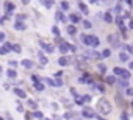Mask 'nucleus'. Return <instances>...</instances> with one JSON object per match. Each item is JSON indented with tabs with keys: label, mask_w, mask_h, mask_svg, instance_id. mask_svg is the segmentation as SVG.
<instances>
[{
	"label": "nucleus",
	"mask_w": 133,
	"mask_h": 120,
	"mask_svg": "<svg viewBox=\"0 0 133 120\" xmlns=\"http://www.w3.org/2000/svg\"><path fill=\"white\" fill-rule=\"evenodd\" d=\"M34 89H36V91H44V84H42V83H36V84H34Z\"/></svg>",
	"instance_id": "obj_36"
},
{
	"label": "nucleus",
	"mask_w": 133,
	"mask_h": 120,
	"mask_svg": "<svg viewBox=\"0 0 133 120\" xmlns=\"http://www.w3.org/2000/svg\"><path fill=\"white\" fill-rule=\"evenodd\" d=\"M61 9L63 11H67L69 9V2H61Z\"/></svg>",
	"instance_id": "obj_34"
},
{
	"label": "nucleus",
	"mask_w": 133,
	"mask_h": 120,
	"mask_svg": "<svg viewBox=\"0 0 133 120\" xmlns=\"http://www.w3.org/2000/svg\"><path fill=\"white\" fill-rule=\"evenodd\" d=\"M78 81H80V83H83V84H86V83H91V76H89V75H83V76L78 79ZM91 84H92V83H91Z\"/></svg>",
	"instance_id": "obj_14"
},
{
	"label": "nucleus",
	"mask_w": 133,
	"mask_h": 120,
	"mask_svg": "<svg viewBox=\"0 0 133 120\" xmlns=\"http://www.w3.org/2000/svg\"><path fill=\"white\" fill-rule=\"evenodd\" d=\"M52 33H53L55 36H60V28L56 27V25H53V27H52Z\"/></svg>",
	"instance_id": "obj_33"
},
{
	"label": "nucleus",
	"mask_w": 133,
	"mask_h": 120,
	"mask_svg": "<svg viewBox=\"0 0 133 120\" xmlns=\"http://www.w3.org/2000/svg\"><path fill=\"white\" fill-rule=\"evenodd\" d=\"M128 69H130V70H133V61H130V64H128Z\"/></svg>",
	"instance_id": "obj_53"
},
{
	"label": "nucleus",
	"mask_w": 133,
	"mask_h": 120,
	"mask_svg": "<svg viewBox=\"0 0 133 120\" xmlns=\"http://www.w3.org/2000/svg\"><path fill=\"white\" fill-rule=\"evenodd\" d=\"M89 2H91V3H96V2H97V0H89Z\"/></svg>",
	"instance_id": "obj_55"
},
{
	"label": "nucleus",
	"mask_w": 133,
	"mask_h": 120,
	"mask_svg": "<svg viewBox=\"0 0 133 120\" xmlns=\"http://www.w3.org/2000/svg\"><path fill=\"white\" fill-rule=\"evenodd\" d=\"M128 28H130V30H133V21H130V24H128Z\"/></svg>",
	"instance_id": "obj_52"
},
{
	"label": "nucleus",
	"mask_w": 133,
	"mask_h": 120,
	"mask_svg": "<svg viewBox=\"0 0 133 120\" xmlns=\"http://www.w3.org/2000/svg\"><path fill=\"white\" fill-rule=\"evenodd\" d=\"M31 81L36 84V83H39V76H38V75H31Z\"/></svg>",
	"instance_id": "obj_39"
},
{
	"label": "nucleus",
	"mask_w": 133,
	"mask_h": 120,
	"mask_svg": "<svg viewBox=\"0 0 133 120\" xmlns=\"http://www.w3.org/2000/svg\"><path fill=\"white\" fill-rule=\"evenodd\" d=\"M82 115H83L85 118H96L94 109H92V108H89V106H85V108L82 109Z\"/></svg>",
	"instance_id": "obj_3"
},
{
	"label": "nucleus",
	"mask_w": 133,
	"mask_h": 120,
	"mask_svg": "<svg viewBox=\"0 0 133 120\" xmlns=\"http://www.w3.org/2000/svg\"><path fill=\"white\" fill-rule=\"evenodd\" d=\"M110 56H111V50L110 48H105L102 52V58H110Z\"/></svg>",
	"instance_id": "obj_27"
},
{
	"label": "nucleus",
	"mask_w": 133,
	"mask_h": 120,
	"mask_svg": "<svg viewBox=\"0 0 133 120\" xmlns=\"http://www.w3.org/2000/svg\"><path fill=\"white\" fill-rule=\"evenodd\" d=\"M33 117H36V118L42 120V117H44V115H42V112H41V111H34V112H33Z\"/></svg>",
	"instance_id": "obj_32"
},
{
	"label": "nucleus",
	"mask_w": 133,
	"mask_h": 120,
	"mask_svg": "<svg viewBox=\"0 0 133 120\" xmlns=\"http://www.w3.org/2000/svg\"><path fill=\"white\" fill-rule=\"evenodd\" d=\"M39 45H41V48H44L47 53H52L53 52V45H50V44H46V42H39Z\"/></svg>",
	"instance_id": "obj_8"
},
{
	"label": "nucleus",
	"mask_w": 133,
	"mask_h": 120,
	"mask_svg": "<svg viewBox=\"0 0 133 120\" xmlns=\"http://www.w3.org/2000/svg\"><path fill=\"white\" fill-rule=\"evenodd\" d=\"M6 41V34L3 31H0V42H5Z\"/></svg>",
	"instance_id": "obj_38"
},
{
	"label": "nucleus",
	"mask_w": 133,
	"mask_h": 120,
	"mask_svg": "<svg viewBox=\"0 0 133 120\" xmlns=\"http://www.w3.org/2000/svg\"><path fill=\"white\" fill-rule=\"evenodd\" d=\"M67 33H69L70 36H74L75 33H77V28H75L74 25H67Z\"/></svg>",
	"instance_id": "obj_20"
},
{
	"label": "nucleus",
	"mask_w": 133,
	"mask_h": 120,
	"mask_svg": "<svg viewBox=\"0 0 133 120\" xmlns=\"http://www.w3.org/2000/svg\"><path fill=\"white\" fill-rule=\"evenodd\" d=\"M6 53H8V52H6L3 47H0V56H3V55H6Z\"/></svg>",
	"instance_id": "obj_46"
},
{
	"label": "nucleus",
	"mask_w": 133,
	"mask_h": 120,
	"mask_svg": "<svg viewBox=\"0 0 133 120\" xmlns=\"http://www.w3.org/2000/svg\"><path fill=\"white\" fill-rule=\"evenodd\" d=\"M13 50H14L16 53H21V52H22V47L19 45V44H13Z\"/></svg>",
	"instance_id": "obj_30"
},
{
	"label": "nucleus",
	"mask_w": 133,
	"mask_h": 120,
	"mask_svg": "<svg viewBox=\"0 0 133 120\" xmlns=\"http://www.w3.org/2000/svg\"><path fill=\"white\" fill-rule=\"evenodd\" d=\"M22 2H24V5H28V2H30V0H22Z\"/></svg>",
	"instance_id": "obj_54"
},
{
	"label": "nucleus",
	"mask_w": 133,
	"mask_h": 120,
	"mask_svg": "<svg viewBox=\"0 0 133 120\" xmlns=\"http://www.w3.org/2000/svg\"><path fill=\"white\" fill-rule=\"evenodd\" d=\"M69 63H70V58H69V56H61V58L58 59V64L63 66V67H64V66H69Z\"/></svg>",
	"instance_id": "obj_6"
},
{
	"label": "nucleus",
	"mask_w": 133,
	"mask_h": 120,
	"mask_svg": "<svg viewBox=\"0 0 133 120\" xmlns=\"http://www.w3.org/2000/svg\"><path fill=\"white\" fill-rule=\"evenodd\" d=\"M69 19H70L72 24H78V22H80V16H78V14H70Z\"/></svg>",
	"instance_id": "obj_12"
},
{
	"label": "nucleus",
	"mask_w": 133,
	"mask_h": 120,
	"mask_svg": "<svg viewBox=\"0 0 133 120\" xmlns=\"http://www.w3.org/2000/svg\"><path fill=\"white\" fill-rule=\"evenodd\" d=\"M83 27H85V28H91L92 25H91V22H88V21H83Z\"/></svg>",
	"instance_id": "obj_40"
},
{
	"label": "nucleus",
	"mask_w": 133,
	"mask_h": 120,
	"mask_svg": "<svg viewBox=\"0 0 133 120\" xmlns=\"http://www.w3.org/2000/svg\"><path fill=\"white\" fill-rule=\"evenodd\" d=\"M105 81H107L108 84H114V83H116V78L110 75V76H107V79H105Z\"/></svg>",
	"instance_id": "obj_25"
},
{
	"label": "nucleus",
	"mask_w": 133,
	"mask_h": 120,
	"mask_svg": "<svg viewBox=\"0 0 133 120\" xmlns=\"http://www.w3.org/2000/svg\"><path fill=\"white\" fill-rule=\"evenodd\" d=\"M14 28H16L17 31H24L27 27H25V24H24V22H21V21H16V24H14Z\"/></svg>",
	"instance_id": "obj_7"
},
{
	"label": "nucleus",
	"mask_w": 133,
	"mask_h": 120,
	"mask_svg": "<svg viewBox=\"0 0 133 120\" xmlns=\"http://www.w3.org/2000/svg\"><path fill=\"white\" fill-rule=\"evenodd\" d=\"M3 48H5L6 52H10V50H13V44H11V42H3Z\"/></svg>",
	"instance_id": "obj_29"
},
{
	"label": "nucleus",
	"mask_w": 133,
	"mask_h": 120,
	"mask_svg": "<svg viewBox=\"0 0 133 120\" xmlns=\"http://www.w3.org/2000/svg\"><path fill=\"white\" fill-rule=\"evenodd\" d=\"M10 66H13V67H16V66H17V63H16V61H10Z\"/></svg>",
	"instance_id": "obj_50"
},
{
	"label": "nucleus",
	"mask_w": 133,
	"mask_h": 120,
	"mask_svg": "<svg viewBox=\"0 0 133 120\" xmlns=\"http://www.w3.org/2000/svg\"><path fill=\"white\" fill-rule=\"evenodd\" d=\"M25 17H27L25 14H19V16H17V21H21V22H22V21H25Z\"/></svg>",
	"instance_id": "obj_42"
},
{
	"label": "nucleus",
	"mask_w": 133,
	"mask_h": 120,
	"mask_svg": "<svg viewBox=\"0 0 133 120\" xmlns=\"http://www.w3.org/2000/svg\"><path fill=\"white\" fill-rule=\"evenodd\" d=\"M80 41L83 44H86V45H91V47H97L100 44V39L97 36H94V34H82Z\"/></svg>",
	"instance_id": "obj_2"
},
{
	"label": "nucleus",
	"mask_w": 133,
	"mask_h": 120,
	"mask_svg": "<svg viewBox=\"0 0 133 120\" xmlns=\"http://www.w3.org/2000/svg\"><path fill=\"white\" fill-rule=\"evenodd\" d=\"M75 103H77V105H85V100H83V97H80V95H77V97H75Z\"/></svg>",
	"instance_id": "obj_24"
},
{
	"label": "nucleus",
	"mask_w": 133,
	"mask_h": 120,
	"mask_svg": "<svg viewBox=\"0 0 133 120\" xmlns=\"http://www.w3.org/2000/svg\"><path fill=\"white\" fill-rule=\"evenodd\" d=\"M99 72L100 73H105L107 72V66L105 64H99Z\"/></svg>",
	"instance_id": "obj_37"
},
{
	"label": "nucleus",
	"mask_w": 133,
	"mask_h": 120,
	"mask_svg": "<svg viewBox=\"0 0 133 120\" xmlns=\"http://www.w3.org/2000/svg\"><path fill=\"white\" fill-rule=\"evenodd\" d=\"M58 45H60V52H61V53H64V55H66V53L69 52V44L61 42V44H58Z\"/></svg>",
	"instance_id": "obj_10"
},
{
	"label": "nucleus",
	"mask_w": 133,
	"mask_h": 120,
	"mask_svg": "<svg viewBox=\"0 0 133 120\" xmlns=\"http://www.w3.org/2000/svg\"><path fill=\"white\" fill-rule=\"evenodd\" d=\"M78 9H80L83 14H88V6H86L83 2H78Z\"/></svg>",
	"instance_id": "obj_16"
},
{
	"label": "nucleus",
	"mask_w": 133,
	"mask_h": 120,
	"mask_svg": "<svg viewBox=\"0 0 133 120\" xmlns=\"http://www.w3.org/2000/svg\"><path fill=\"white\" fill-rule=\"evenodd\" d=\"M64 118H72V114H70V112H66V114H64Z\"/></svg>",
	"instance_id": "obj_49"
},
{
	"label": "nucleus",
	"mask_w": 133,
	"mask_h": 120,
	"mask_svg": "<svg viewBox=\"0 0 133 120\" xmlns=\"http://www.w3.org/2000/svg\"><path fill=\"white\" fill-rule=\"evenodd\" d=\"M14 94H16L19 98H25V97H27V94H25L22 89H14Z\"/></svg>",
	"instance_id": "obj_15"
},
{
	"label": "nucleus",
	"mask_w": 133,
	"mask_h": 120,
	"mask_svg": "<svg viewBox=\"0 0 133 120\" xmlns=\"http://www.w3.org/2000/svg\"><path fill=\"white\" fill-rule=\"evenodd\" d=\"M17 111H19V112H24V106H22V103H17Z\"/></svg>",
	"instance_id": "obj_44"
},
{
	"label": "nucleus",
	"mask_w": 133,
	"mask_h": 120,
	"mask_svg": "<svg viewBox=\"0 0 133 120\" xmlns=\"http://www.w3.org/2000/svg\"><path fill=\"white\" fill-rule=\"evenodd\" d=\"M121 72H122L121 67H114V75H121Z\"/></svg>",
	"instance_id": "obj_45"
},
{
	"label": "nucleus",
	"mask_w": 133,
	"mask_h": 120,
	"mask_svg": "<svg viewBox=\"0 0 133 120\" xmlns=\"http://www.w3.org/2000/svg\"><path fill=\"white\" fill-rule=\"evenodd\" d=\"M103 21H105V22H108V24H110V22H113V17H111V14H110V13H105Z\"/></svg>",
	"instance_id": "obj_26"
},
{
	"label": "nucleus",
	"mask_w": 133,
	"mask_h": 120,
	"mask_svg": "<svg viewBox=\"0 0 133 120\" xmlns=\"http://www.w3.org/2000/svg\"><path fill=\"white\" fill-rule=\"evenodd\" d=\"M27 105L33 109V111H38V105H36V102H34V100H28V102H27Z\"/></svg>",
	"instance_id": "obj_18"
},
{
	"label": "nucleus",
	"mask_w": 133,
	"mask_h": 120,
	"mask_svg": "<svg viewBox=\"0 0 133 120\" xmlns=\"http://www.w3.org/2000/svg\"><path fill=\"white\" fill-rule=\"evenodd\" d=\"M122 11V6H121V3H118V6H116V13H121Z\"/></svg>",
	"instance_id": "obj_48"
},
{
	"label": "nucleus",
	"mask_w": 133,
	"mask_h": 120,
	"mask_svg": "<svg viewBox=\"0 0 133 120\" xmlns=\"http://www.w3.org/2000/svg\"><path fill=\"white\" fill-rule=\"evenodd\" d=\"M108 42L111 44V47H119V44H121L119 34H110L108 36Z\"/></svg>",
	"instance_id": "obj_4"
},
{
	"label": "nucleus",
	"mask_w": 133,
	"mask_h": 120,
	"mask_svg": "<svg viewBox=\"0 0 133 120\" xmlns=\"http://www.w3.org/2000/svg\"><path fill=\"white\" fill-rule=\"evenodd\" d=\"M121 120H128V114L127 112H122L121 114Z\"/></svg>",
	"instance_id": "obj_41"
},
{
	"label": "nucleus",
	"mask_w": 133,
	"mask_h": 120,
	"mask_svg": "<svg viewBox=\"0 0 133 120\" xmlns=\"http://www.w3.org/2000/svg\"><path fill=\"white\" fill-rule=\"evenodd\" d=\"M25 117H27V120H31V114H30V112H27Z\"/></svg>",
	"instance_id": "obj_51"
},
{
	"label": "nucleus",
	"mask_w": 133,
	"mask_h": 120,
	"mask_svg": "<svg viewBox=\"0 0 133 120\" xmlns=\"http://www.w3.org/2000/svg\"><path fill=\"white\" fill-rule=\"evenodd\" d=\"M97 111H99L102 115H108V114L113 111V106H111V103L108 102L107 98H100L99 102H97Z\"/></svg>",
	"instance_id": "obj_1"
},
{
	"label": "nucleus",
	"mask_w": 133,
	"mask_h": 120,
	"mask_svg": "<svg viewBox=\"0 0 133 120\" xmlns=\"http://www.w3.org/2000/svg\"><path fill=\"white\" fill-rule=\"evenodd\" d=\"M0 120H5V118H3V117H2V115H0Z\"/></svg>",
	"instance_id": "obj_56"
},
{
	"label": "nucleus",
	"mask_w": 133,
	"mask_h": 120,
	"mask_svg": "<svg viewBox=\"0 0 133 120\" xmlns=\"http://www.w3.org/2000/svg\"><path fill=\"white\" fill-rule=\"evenodd\" d=\"M119 76H121V78H124V79H130V72L122 69V72H121V75H119Z\"/></svg>",
	"instance_id": "obj_19"
},
{
	"label": "nucleus",
	"mask_w": 133,
	"mask_h": 120,
	"mask_svg": "<svg viewBox=\"0 0 133 120\" xmlns=\"http://www.w3.org/2000/svg\"><path fill=\"white\" fill-rule=\"evenodd\" d=\"M21 66H22L24 69H33V67H34V64H33L31 59H22V61H21Z\"/></svg>",
	"instance_id": "obj_5"
},
{
	"label": "nucleus",
	"mask_w": 133,
	"mask_h": 120,
	"mask_svg": "<svg viewBox=\"0 0 133 120\" xmlns=\"http://www.w3.org/2000/svg\"><path fill=\"white\" fill-rule=\"evenodd\" d=\"M83 100H85V103H89V102H91V97H89V95H85Z\"/></svg>",
	"instance_id": "obj_47"
},
{
	"label": "nucleus",
	"mask_w": 133,
	"mask_h": 120,
	"mask_svg": "<svg viewBox=\"0 0 133 120\" xmlns=\"http://www.w3.org/2000/svg\"><path fill=\"white\" fill-rule=\"evenodd\" d=\"M44 79H46V83H47L49 86H52V87H56V84H55V81H53L52 78H44Z\"/></svg>",
	"instance_id": "obj_31"
},
{
	"label": "nucleus",
	"mask_w": 133,
	"mask_h": 120,
	"mask_svg": "<svg viewBox=\"0 0 133 120\" xmlns=\"http://www.w3.org/2000/svg\"><path fill=\"white\" fill-rule=\"evenodd\" d=\"M118 83H119V86H121V87H127V86H128V79H124V78H121Z\"/></svg>",
	"instance_id": "obj_22"
},
{
	"label": "nucleus",
	"mask_w": 133,
	"mask_h": 120,
	"mask_svg": "<svg viewBox=\"0 0 133 120\" xmlns=\"http://www.w3.org/2000/svg\"><path fill=\"white\" fill-rule=\"evenodd\" d=\"M125 95L127 97H133V87H127L125 89Z\"/></svg>",
	"instance_id": "obj_35"
},
{
	"label": "nucleus",
	"mask_w": 133,
	"mask_h": 120,
	"mask_svg": "<svg viewBox=\"0 0 133 120\" xmlns=\"http://www.w3.org/2000/svg\"><path fill=\"white\" fill-rule=\"evenodd\" d=\"M46 120H49V118H46Z\"/></svg>",
	"instance_id": "obj_59"
},
{
	"label": "nucleus",
	"mask_w": 133,
	"mask_h": 120,
	"mask_svg": "<svg viewBox=\"0 0 133 120\" xmlns=\"http://www.w3.org/2000/svg\"><path fill=\"white\" fill-rule=\"evenodd\" d=\"M55 17L58 19V21H61V22H66V17H64V14H63V11H56V14H55Z\"/></svg>",
	"instance_id": "obj_17"
},
{
	"label": "nucleus",
	"mask_w": 133,
	"mask_h": 120,
	"mask_svg": "<svg viewBox=\"0 0 133 120\" xmlns=\"http://www.w3.org/2000/svg\"><path fill=\"white\" fill-rule=\"evenodd\" d=\"M92 87H94V89H97L99 92H105V87H103L102 84H96V83H94V84H92Z\"/></svg>",
	"instance_id": "obj_28"
},
{
	"label": "nucleus",
	"mask_w": 133,
	"mask_h": 120,
	"mask_svg": "<svg viewBox=\"0 0 133 120\" xmlns=\"http://www.w3.org/2000/svg\"><path fill=\"white\" fill-rule=\"evenodd\" d=\"M38 56H39V63H41V66H46V64L49 63V59H47V56H44V53H39Z\"/></svg>",
	"instance_id": "obj_11"
},
{
	"label": "nucleus",
	"mask_w": 133,
	"mask_h": 120,
	"mask_svg": "<svg viewBox=\"0 0 133 120\" xmlns=\"http://www.w3.org/2000/svg\"><path fill=\"white\" fill-rule=\"evenodd\" d=\"M119 59H121V61H128V53H125V52H122L121 55H119Z\"/></svg>",
	"instance_id": "obj_23"
},
{
	"label": "nucleus",
	"mask_w": 133,
	"mask_h": 120,
	"mask_svg": "<svg viewBox=\"0 0 133 120\" xmlns=\"http://www.w3.org/2000/svg\"><path fill=\"white\" fill-rule=\"evenodd\" d=\"M6 76H10V78H16V76H17V73H16V70L8 69V70H6Z\"/></svg>",
	"instance_id": "obj_21"
},
{
	"label": "nucleus",
	"mask_w": 133,
	"mask_h": 120,
	"mask_svg": "<svg viewBox=\"0 0 133 120\" xmlns=\"http://www.w3.org/2000/svg\"><path fill=\"white\" fill-rule=\"evenodd\" d=\"M116 24H118V27H119L121 30H124V28H125V27H124V17L118 16V17H116Z\"/></svg>",
	"instance_id": "obj_13"
},
{
	"label": "nucleus",
	"mask_w": 133,
	"mask_h": 120,
	"mask_svg": "<svg viewBox=\"0 0 133 120\" xmlns=\"http://www.w3.org/2000/svg\"><path fill=\"white\" fill-rule=\"evenodd\" d=\"M0 73H2V67H0Z\"/></svg>",
	"instance_id": "obj_57"
},
{
	"label": "nucleus",
	"mask_w": 133,
	"mask_h": 120,
	"mask_svg": "<svg viewBox=\"0 0 133 120\" xmlns=\"http://www.w3.org/2000/svg\"><path fill=\"white\" fill-rule=\"evenodd\" d=\"M55 84H56V87H61V86H63V79H56Z\"/></svg>",
	"instance_id": "obj_43"
},
{
	"label": "nucleus",
	"mask_w": 133,
	"mask_h": 120,
	"mask_svg": "<svg viewBox=\"0 0 133 120\" xmlns=\"http://www.w3.org/2000/svg\"><path fill=\"white\" fill-rule=\"evenodd\" d=\"M5 11H6V14L10 16V13L14 11V5H13L11 2H6V3H5Z\"/></svg>",
	"instance_id": "obj_9"
},
{
	"label": "nucleus",
	"mask_w": 133,
	"mask_h": 120,
	"mask_svg": "<svg viewBox=\"0 0 133 120\" xmlns=\"http://www.w3.org/2000/svg\"><path fill=\"white\" fill-rule=\"evenodd\" d=\"M131 108H133V102H131Z\"/></svg>",
	"instance_id": "obj_58"
}]
</instances>
